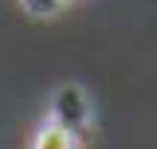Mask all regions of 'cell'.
Here are the masks:
<instances>
[{"label": "cell", "instance_id": "6da1fadb", "mask_svg": "<svg viewBox=\"0 0 157 149\" xmlns=\"http://www.w3.org/2000/svg\"><path fill=\"white\" fill-rule=\"evenodd\" d=\"M51 118H59V122H67L75 133H82L86 126H90V102H86V94H82V86H63V90H55V106H51Z\"/></svg>", "mask_w": 157, "mask_h": 149}, {"label": "cell", "instance_id": "7a4b0ae2", "mask_svg": "<svg viewBox=\"0 0 157 149\" xmlns=\"http://www.w3.org/2000/svg\"><path fill=\"white\" fill-rule=\"evenodd\" d=\"M32 149H78V133L71 130L67 122L47 118L36 130V137H32Z\"/></svg>", "mask_w": 157, "mask_h": 149}, {"label": "cell", "instance_id": "3957f363", "mask_svg": "<svg viewBox=\"0 0 157 149\" xmlns=\"http://www.w3.org/2000/svg\"><path fill=\"white\" fill-rule=\"evenodd\" d=\"M20 4H24V12H28V16H55L67 0H20Z\"/></svg>", "mask_w": 157, "mask_h": 149}]
</instances>
